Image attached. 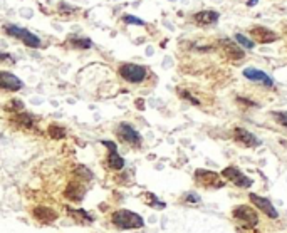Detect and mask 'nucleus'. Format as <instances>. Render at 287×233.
I'll use <instances>...</instances> for the list:
<instances>
[{
  "label": "nucleus",
  "mask_w": 287,
  "mask_h": 233,
  "mask_svg": "<svg viewBox=\"0 0 287 233\" xmlns=\"http://www.w3.org/2000/svg\"><path fill=\"white\" fill-rule=\"evenodd\" d=\"M235 223L240 233H254V228L259 225V215L257 210H254L249 205H240L232 212Z\"/></svg>",
  "instance_id": "obj_1"
},
{
  "label": "nucleus",
  "mask_w": 287,
  "mask_h": 233,
  "mask_svg": "<svg viewBox=\"0 0 287 233\" xmlns=\"http://www.w3.org/2000/svg\"><path fill=\"white\" fill-rule=\"evenodd\" d=\"M111 221L114 227L121 228V230H134V228H141L144 225L143 218L138 213H133L129 210H118L111 215Z\"/></svg>",
  "instance_id": "obj_2"
},
{
  "label": "nucleus",
  "mask_w": 287,
  "mask_h": 233,
  "mask_svg": "<svg viewBox=\"0 0 287 233\" xmlns=\"http://www.w3.org/2000/svg\"><path fill=\"white\" fill-rule=\"evenodd\" d=\"M195 183L207 190H219L223 188V180H220V174L208 170H197L195 171Z\"/></svg>",
  "instance_id": "obj_3"
},
{
  "label": "nucleus",
  "mask_w": 287,
  "mask_h": 233,
  "mask_svg": "<svg viewBox=\"0 0 287 233\" xmlns=\"http://www.w3.org/2000/svg\"><path fill=\"white\" fill-rule=\"evenodd\" d=\"M3 31H5L7 35H12V37H16V39H20V41H22L27 47H31V49H39V47H41V39H39L37 35L32 34V32L25 31V29H20V27H17V25L5 24L3 25Z\"/></svg>",
  "instance_id": "obj_4"
},
{
  "label": "nucleus",
  "mask_w": 287,
  "mask_h": 233,
  "mask_svg": "<svg viewBox=\"0 0 287 233\" xmlns=\"http://www.w3.org/2000/svg\"><path fill=\"white\" fill-rule=\"evenodd\" d=\"M146 67L140 64H123L119 67V76H121L125 81L133 82V84H140V82L144 81L146 78Z\"/></svg>",
  "instance_id": "obj_5"
},
{
  "label": "nucleus",
  "mask_w": 287,
  "mask_h": 233,
  "mask_svg": "<svg viewBox=\"0 0 287 233\" xmlns=\"http://www.w3.org/2000/svg\"><path fill=\"white\" fill-rule=\"evenodd\" d=\"M222 176L239 188H250L254 185V180H250L247 174H243L242 171L239 168H235V166H228V168H225L223 171H222Z\"/></svg>",
  "instance_id": "obj_6"
},
{
  "label": "nucleus",
  "mask_w": 287,
  "mask_h": 233,
  "mask_svg": "<svg viewBox=\"0 0 287 233\" xmlns=\"http://www.w3.org/2000/svg\"><path fill=\"white\" fill-rule=\"evenodd\" d=\"M232 136H234L235 143L242 144L243 148H257L262 144V141H260L259 138L254 136L252 133H249V131L243 129V127H235Z\"/></svg>",
  "instance_id": "obj_7"
},
{
  "label": "nucleus",
  "mask_w": 287,
  "mask_h": 233,
  "mask_svg": "<svg viewBox=\"0 0 287 233\" xmlns=\"http://www.w3.org/2000/svg\"><path fill=\"white\" fill-rule=\"evenodd\" d=\"M249 198H250V202H252L254 205H255V208H259L260 212L267 215L269 218H272V220H275V218L279 217L277 210L274 208V205H272V203L269 202L267 198H262V196H259V195H254V193H250Z\"/></svg>",
  "instance_id": "obj_8"
},
{
  "label": "nucleus",
  "mask_w": 287,
  "mask_h": 233,
  "mask_svg": "<svg viewBox=\"0 0 287 233\" xmlns=\"http://www.w3.org/2000/svg\"><path fill=\"white\" fill-rule=\"evenodd\" d=\"M84 195H86V186L82 185V181H78V180H72L66 186V190H64V196L76 203L81 202V200L84 198Z\"/></svg>",
  "instance_id": "obj_9"
},
{
  "label": "nucleus",
  "mask_w": 287,
  "mask_h": 233,
  "mask_svg": "<svg viewBox=\"0 0 287 233\" xmlns=\"http://www.w3.org/2000/svg\"><path fill=\"white\" fill-rule=\"evenodd\" d=\"M250 34H252V37L255 39V42H259V44H271L279 39V35L275 34L274 31H271V29H267V27H262V25H255V27H252Z\"/></svg>",
  "instance_id": "obj_10"
},
{
  "label": "nucleus",
  "mask_w": 287,
  "mask_h": 233,
  "mask_svg": "<svg viewBox=\"0 0 287 233\" xmlns=\"http://www.w3.org/2000/svg\"><path fill=\"white\" fill-rule=\"evenodd\" d=\"M220 47L223 49L225 56L228 57V59L232 61H240L243 59V49L242 46H237L234 41H230V39H220Z\"/></svg>",
  "instance_id": "obj_11"
},
{
  "label": "nucleus",
  "mask_w": 287,
  "mask_h": 233,
  "mask_svg": "<svg viewBox=\"0 0 287 233\" xmlns=\"http://www.w3.org/2000/svg\"><path fill=\"white\" fill-rule=\"evenodd\" d=\"M119 136L123 138V140L126 141V143H129L131 146H140L141 144V136L140 133H138L136 129H134L133 126H129L128 123H121L119 124Z\"/></svg>",
  "instance_id": "obj_12"
},
{
  "label": "nucleus",
  "mask_w": 287,
  "mask_h": 233,
  "mask_svg": "<svg viewBox=\"0 0 287 233\" xmlns=\"http://www.w3.org/2000/svg\"><path fill=\"white\" fill-rule=\"evenodd\" d=\"M32 217L41 223H54L59 218V213L56 210L49 208V206H35L32 210Z\"/></svg>",
  "instance_id": "obj_13"
},
{
  "label": "nucleus",
  "mask_w": 287,
  "mask_h": 233,
  "mask_svg": "<svg viewBox=\"0 0 287 233\" xmlns=\"http://www.w3.org/2000/svg\"><path fill=\"white\" fill-rule=\"evenodd\" d=\"M103 144L106 148L111 149L110 156H108V166H110L111 170H123L125 168V159L118 155V148H116V144L112 143V141H103Z\"/></svg>",
  "instance_id": "obj_14"
},
{
  "label": "nucleus",
  "mask_w": 287,
  "mask_h": 233,
  "mask_svg": "<svg viewBox=\"0 0 287 233\" xmlns=\"http://www.w3.org/2000/svg\"><path fill=\"white\" fill-rule=\"evenodd\" d=\"M0 86L5 91H19L22 89V81L17 76L10 74L7 71H2L0 72Z\"/></svg>",
  "instance_id": "obj_15"
},
{
  "label": "nucleus",
  "mask_w": 287,
  "mask_h": 233,
  "mask_svg": "<svg viewBox=\"0 0 287 233\" xmlns=\"http://www.w3.org/2000/svg\"><path fill=\"white\" fill-rule=\"evenodd\" d=\"M243 76H245L247 79H250V81H257V82H262L265 87H274V81H272L271 78H269L265 72L259 71V69H252V67H247L245 71H243Z\"/></svg>",
  "instance_id": "obj_16"
},
{
  "label": "nucleus",
  "mask_w": 287,
  "mask_h": 233,
  "mask_svg": "<svg viewBox=\"0 0 287 233\" xmlns=\"http://www.w3.org/2000/svg\"><path fill=\"white\" fill-rule=\"evenodd\" d=\"M12 123L20 129H34L35 126V118L31 114V112H17V114L12 116Z\"/></svg>",
  "instance_id": "obj_17"
},
{
  "label": "nucleus",
  "mask_w": 287,
  "mask_h": 233,
  "mask_svg": "<svg viewBox=\"0 0 287 233\" xmlns=\"http://www.w3.org/2000/svg\"><path fill=\"white\" fill-rule=\"evenodd\" d=\"M219 17H220V14L215 12V10H202V12L195 14L193 19L200 25H212V24H217Z\"/></svg>",
  "instance_id": "obj_18"
},
{
  "label": "nucleus",
  "mask_w": 287,
  "mask_h": 233,
  "mask_svg": "<svg viewBox=\"0 0 287 233\" xmlns=\"http://www.w3.org/2000/svg\"><path fill=\"white\" fill-rule=\"evenodd\" d=\"M72 176H74V180H78V181H91L93 180V171H91L89 168H86V166H82V165H78L74 168V171H72Z\"/></svg>",
  "instance_id": "obj_19"
},
{
  "label": "nucleus",
  "mask_w": 287,
  "mask_h": 233,
  "mask_svg": "<svg viewBox=\"0 0 287 233\" xmlns=\"http://www.w3.org/2000/svg\"><path fill=\"white\" fill-rule=\"evenodd\" d=\"M66 212L71 215L74 220H78V221H82V223H91L93 221V218H91V215L86 212V210H81V208H78V210H72V208H66Z\"/></svg>",
  "instance_id": "obj_20"
},
{
  "label": "nucleus",
  "mask_w": 287,
  "mask_h": 233,
  "mask_svg": "<svg viewBox=\"0 0 287 233\" xmlns=\"http://www.w3.org/2000/svg\"><path fill=\"white\" fill-rule=\"evenodd\" d=\"M67 134L66 127L64 126H59V124H50L49 126V136L52 138V140H64Z\"/></svg>",
  "instance_id": "obj_21"
},
{
  "label": "nucleus",
  "mask_w": 287,
  "mask_h": 233,
  "mask_svg": "<svg viewBox=\"0 0 287 233\" xmlns=\"http://www.w3.org/2000/svg\"><path fill=\"white\" fill-rule=\"evenodd\" d=\"M69 42H71V46L78 47V49H89V47L93 46V42H91L89 39H81V37H76V35L69 37Z\"/></svg>",
  "instance_id": "obj_22"
},
{
  "label": "nucleus",
  "mask_w": 287,
  "mask_h": 233,
  "mask_svg": "<svg viewBox=\"0 0 287 233\" xmlns=\"http://www.w3.org/2000/svg\"><path fill=\"white\" fill-rule=\"evenodd\" d=\"M5 111L7 112H12V114H17V112H22L24 111V103L19 99H12L10 103L5 104Z\"/></svg>",
  "instance_id": "obj_23"
},
{
  "label": "nucleus",
  "mask_w": 287,
  "mask_h": 233,
  "mask_svg": "<svg viewBox=\"0 0 287 233\" xmlns=\"http://www.w3.org/2000/svg\"><path fill=\"white\" fill-rule=\"evenodd\" d=\"M235 41L239 42V46L245 47V49H254V47H255V44L250 41V39H247L245 35H242V34H237V35H235Z\"/></svg>",
  "instance_id": "obj_24"
},
{
  "label": "nucleus",
  "mask_w": 287,
  "mask_h": 233,
  "mask_svg": "<svg viewBox=\"0 0 287 233\" xmlns=\"http://www.w3.org/2000/svg\"><path fill=\"white\" fill-rule=\"evenodd\" d=\"M272 116H274V119L279 123V124H282V126H286V127H287V112L274 111V112H272Z\"/></svg>",
  "instance_id": "obj_25"
},
{
  "label": "nucleus",
  "mask_w": 287,
  "mask_h": 233,
  "mask_svg": "<svg viewBox=\"0 0 287 233\" xmlns=\"http://www.w3.org/2000/svg\"><path fill=\"white\" fill-rule=\"evenodd\" d=\"M123 20H125L126 24H134V25H144V20L138 19V17H134V16H125V17H123Z\"/></svg>",
  "instance_id": "obj_26"
},
{
  "label": "nucleus",
  "mask_w": 287,
  "mask_h": 233,
  "mask_svg": "<svg viewBox=\"0 0 287 233\" xmlns=\"http://www.w3.org/2000/svg\"><path fill=\"white\" fill-rule=\"evenodd\" d=\"M178 94H180V97H183L185 101H190V103H193L195 106H198V104H200V101L195 99V97L191 96L190 93H187V91H180V93H178Z\"/></svg>",
  "instance_id": "obj_27"
},
{
  "label": "nucleus",
  "mask_w": 287,
  "mask_h": 233,
  "mask_svg": "<svg viewBox=\"0 0 287 233\" xmlns=\"http://www.w3.org/2000/svg\"><path fill=\"white\" fill-rule=\"evenodd\" d=\"M148 198H150V203H151V206H155V208H165V203L163 202H158V200L155 198V195L153 193H148Z\"/></svg>",
  "instance_id": "obj_28"
},
{
  "label": "nucleus",
  "mask_w": 287,
  "mask_h": 233,
  "mask_svg": "<svg viewBox=\"0 0 287 233\" xmlns=\"http://www.w3.org/2000/svg\"><path fill=\"white\" fill-rule=\"evenodd\" d=\"M59 10H61V12H74V7H71V5H69V3H64V2H61L59 3Z\"/></svg>",
  "instance_id": "obj_29"
},
{
  "label": "nucleus",
  "mask_w": 287,
  "mask_h": 233,
  "mask_svg": "<svg viewBox=\"0 0 287 233\" xmlns=\"http://www.w3.org/2000/svg\"><path fill=\"white\" fill-rule=\"evenodd\" d=\"M185 200H187V202H191V203H198L200 202V198L197 195H187V196H185Z\"/></svg>",
  "instance_id": "obj_30"
},
{
  "label": "nucleus",
  "mask_w": 287,
  "mask_h": 233,
  "mask_svg": "<svg viewBox=\"0 0 287 233\" xmlns=\"http://www.w3.org/2000/svg\"><path fill=\"white\" fill-rule=\"evenodd\" d=\"M255 3H257V0H249V2H247V5H249V7H254Z\"/></svg>",
  "instance_id": "obj_31"
}]
</instances>
